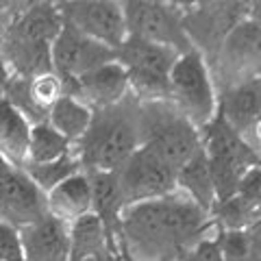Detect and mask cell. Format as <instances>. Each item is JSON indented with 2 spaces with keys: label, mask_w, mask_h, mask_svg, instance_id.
I'll return each instance as SVG.
<instances>
[{
  "label": "cell",
  "mask_w": 261,
  "mask_h": 261,
  "mask_svg": "<svg viewBox=\"0 0 261 261\" xmlns=\"http://www.w3.org/2000/svg\"><path fill=\"white\" fill-rule=\"evenodd\" d=\"M248 18L261 24V3H250V11H248Z\"/></svg>",
  "instance_id": "34"
},
{
  "label": "cell",
  "mask_w": 261,
  "mask_h": 261,
  "mask_svg": "<svg viewBox=\"0 0 261 261\" xmlns=\"http://www.w3.org/2000/svg\"><path fill=\"white\" fill-rule=\"evenodd\" d=\"M118 59V50L96 39L83 35L74 27L63 22L59 37L53 44V70L61 76L65 89H70L76 79Z\"/></svg>",
  "instance_id": "13"
},
{
  "label": "cell",
  "mask_w": 261,
  "mask_h": 261,
  "mask_svg": "<svg viewBox=\"0 0 261 261\" xmlns=\"http://www.w3.org/2000/svg\"><path fill=\"white\" fill-rule=\"evenodd\" d=\"M65 24L74 27L83 35L105 46L118 48L126 42V15L124 5L118 0H63L57 3Z\"/></svg>",
  "instance_id": "11"
},
{
  "label": "cell",
  "mask_w": 261,
  "mask_h": 261,
  "mask_svg": "<svg viewBox=\"0 0 261 261\" xmlns=\"http://www.w3.org/2000/svg\"><path fill=\"white\" fill-rule=\"evenodd\" d=\"M124 255H102V257H89V259H72V261H122Z\"/></svg>",
  "instance_id": "35"
},
{
  "label": "cell",
  "mask_w": 261,
  "mask_h": 261,
  "mask_svg": "<svg viewBox=\"0 0 261 261\" xmlns=\"http://www.w3.org/2000/svg\"><path fill=\"white\" fill-rule=\"evenodd\" d=\"M63 29L57 3H20L9 29L0 37V50L15 76L35 79L53 72V44Z\"/></svg>",
  "instance_id": "2"
},
{
  "label": "cell",
  "mask_w": 261,
  "mask_h": 261,
  "mask_svg": "<svg viewBox=\"0 0 261 261\" xmlns=\"http://www.w3.org/2000/svg\"><path fill=\"white\" fill-rule=\"evenodd\" d=\"M31 133V120L15 109L7 98H0V157L11 168H27Z\"/></svg>",
  "instance_id": "19"
},
{
  "label": "cell",
  "mask_w": 261,
  "mask_h": 261,
  "mask_svg": "<svg viewBox=\"0 0 261 261\" xmlns=\"http://www.w3.org/2000/svg\"><path fill=\"white\" fill-rule=\"evenodd\" d=\"M20 3H0V37L5 35V31L9 29L13 15L18 13Z\"/></svg>",
  "instance_id": "31"
},
{
  "label": "cell",
  "mask_w": 261,
  "mask_h": 261,
  "mask_svg": "<svg viewBox=\"0 0 261 261\" xmlns=\"http://www.w3.org/2000/svg\"><path fill=\"white\" fill-rule=\"evenodd\" d=\"M29 92L33 102L37 105L44 113H50V109L55 107L61 98L68 94L65 83L61 81V76L57 72H46V74H39L35 79H29Z\"/></svg>",
  "instance_id": "26"
},
{
  "label": "cell",
  "mask_w": 261,
  "mask_h": 261,
  "mask_svg": "<svg viewBox=\"0 0 261 261\" xmlns=\"http://www.w3.org/2000/svg\"><path fill=\"white\" fill-rule=\"evenodd\" d=\"M183 259L185 261H224L218 246V228L214 233H209L205 240H200Z\"/></svg>",
  "instance_id": "30"
},
{
  "label": "cell",
  "mask_w": 261,
  "mask_h": 261,
  "mask_svg": "<svg viewBox=\"0 0 261 261\" xmlns=\"http://www.w3.org/2000/svg\"><path fill=\"white\" fill-rule=\"evenodd\" d=\"M140 109L142 102L130 94L116 107L94 111L92 126L74 146L85 172L116 174L133 152L142 148Z\"/></svg>",
  "instance_id": "3"
},
{
  "label": "cell",
  "mask_w": 261,
  "mask_h": 261,
  "mask_svg": "<svg viewBox=\"0 0 261 261\" xmlns=\"http://www.w3.org/2000/svg\"><path fill=\"white\" fill-rule=\"evenodd\" d=\"M9 170H11V166H9V163H7L3 157H0V181H3V178H5V174L9 172Z\"/></svg>",
  "instance_id": "36"
},
{
  "label": "cell",
  "mask_w": 261,
  "mask_h": 261,
  "mask_svg": "<svg viewBox=\"0 0 261 261\" xmlns=\"http://www.w3.org/2000/svg\"><path fill=\"white\" fill-rule=\"evenodd\" d=\"M142 146L163 159L170 168H183L202 148L200 128H196L170 100L142 102Z\"/></svg>",
  "instance_id": "4"
},
{
  "label": "cell",
  "mask_w": 261,
  "mask_h": 261,
  "mask_svg": "<svg viewBox=\"0 0 261 261\" xmlns=\"http://www.w3.org/2000/svg\"><path fill=\"white\" fill-rule=\"evenodd\" d=\"M218 246L224 261H257L248 228L246 231H218Z\"/></svg>",
  "instance_id": "27"
},
{
  "label": "cell",
  "mask_w": 261,
  "mask_h": 261,
  "mask_svg": "<svg viewBox=\"0 0 261 261\" xmlns=\"http://www.w3.org/2000/svg\"><path fill=\"white\" fill-rule=\"evenodd\" d=\"M124 5L128 37L150 44L168 46L178 55L194 50L183 27L185 3H161V0H128Z\"/></svg>",
  "instance_id": "8"
},
{
  "label": "cell",
  "mask_w": 261,
  "mask_h": 261,
  "mask_svg": "<svg viewBox=\"0 0 261 261\" xmlns=\"http://www.w3.org/2000/svg\"><path fill=\"white\" fill-rule=\"evenodd\" d=\"M24 261H72L70 224L48 214L20 228Z\"/></svg>",
  "instance_id": "16"
},
{
  "label": "cell",
  "mask_w": 261,
  "mask_h": 261,
  "mask_svg": "<svg viewBox=\"0 0 261 261\" xmlns=\"http://www.w3.org/2000/svg\"><path fill=\"white\" fill-rule=\"evenodd\" d=\"M218 111L238 133L248 140L255 124L261 120V76L248 79L220 94Z\"/></svg>",
  "instance_id": "17"
},
{
  "label": "cell",
  "mask_w": 261,
  "mask_h": 261,
  "mask_svg": "<svg viewBox=\"0 0 261 261\" xmlns=\"http://www.w3.org/2000/svg\"><path fill=\"white\" fill-rule=\"evenodd\" d=\"M126 207L146 200H157L176 192V170L148 148H137L116 172Z\"/></svg>",
  "instance_id": "12"
},
{
  "label": "cell",
  "mask_w": 261,
  "mask_h": 261,
  "mask_svg": "<svg viewBox=\"0 0 261 261\" xmlns=\"http://www.w3.org/2000/svg\"><path fill=\"white\" fill-rule=\"evenodd\" d=\"M48 216V196L35 185L27 170L11 168L0 181V220L20 228Z\"/></svg>",
  "instance_id": "14"
},
{
  "label": "cell",
  "mask_w": 261,
  "mask_h": 261,
  "mask_svg": "<svg viewBox=\"0 0 261 261\" xmlns=\"http://www.w3.org/2000/svg\"><path fill=\"white\" fill-rule=\"evenodd\" d=\"M11 76H13V72L9 68V63H7L3 50H0V98H5L7 87H9V83H11Z\"/></svg>",
  "instance_id": "32"
},
{
  "label": "cell",
  "mask_w": 261,
  "mask_h": 261,
  "mask_svg": "<svg viewBox=\"0 0 261 261\" xmlns=\"http://www.w3.org/2000/svg\"><path fill=\"white\" fill-rule=\"evenodd\" d=\"M209 68L218 96L244 81L261 76V24L246 18L235 27Z\"/></svg>",
  "instance_id": "10"
},
{
  "label": "cell",
  "mask_w": 261,
  "mask_h": 261,
  "mask_svg": "<svg viewBox=\"0 0 261 261\" xmlns=\"http://www.w3.org/2000/svg\"><path fill=\"white\" fill-rule=\"evenodd\" d=\"M176 190L185 194L200 209H205L207 214L214 211L218 202V194H216V185H214V176H211L207 154L202 148L183 168L176 170Z\"/></svg>",
  "instance_id": "20"
},
{
  "label": "cell",
  "mask_w": 261,
  "mask_h": 261,
  "mask_svg": "<svg viewBox=\"0 0 261 261\" xmlns=\"http://www.w3.org/2000/svg\"><path fill=\"white\" fill-rule=\"evenodd\" d=\"M46 196H48V214L68 224L76 222V220L94 211V185H92V176L85 170L65 178L61 185H57Z\"/></svg>",
  "instance_id": "18"
},
{
  "label": "cell",
  "mask_w": 261,
  "mask_h": 261,
  "mask_svg": "<svg viewBox=\"0 0 261 261\" xmlns=\"http://www.w3.org/2000/svg\"><path fill=\"white\" fill-rule=\"evenodd\" d=\"M200 140L214 176L218 202L231 198L238 192L244 172L261 163L259 150L228 124L220 111L207 126L200 128Z\"/></svg>",
  "instance_id": "5"
},
{
  "label": "cell",
  "mask_w": 261,
  "mask_h": 261,
  "mask_svg": "<svg viewBox=\"0 0 261 261\" xmlns=\"http://www.w3.org/2000/svg\"><path fill=\"white\" fill-rule=\"evenodd\" d=\"M248 233H250V242H252V252H255V259L261 261V218L248 228Z\"/></svg>",
  "instance_id": "33"
},
{
  "label": "cell",
  "mask_w": 261,
  "mask_h": 261,
  "mask_svg": "<svg viewBox=\"0 0 261 261\" xmlns=\"http://www.w3.org/2000/svg\"><path fill=\"white\" fill-rule=\"evenodd\" d=\"M176 261H185V259H176Z\"/></svg>",
  "instance_id": "38"
},
{
  "label": "cell",
  "mask_w": 261,
  "mask_h": 261,
  "mask_svg": "<svg viewBox=\"0 0 261 261\" xmlns=\"http://www.w3.org/2000/svg\"><path fill=\"white\" fill-rule=\"evenodd\" d=\"M216 228L211 214L176 190L122 211L120 244L135 261H176Z\"/></svg>",
  "instance_id": "1"
},
{
  "label": "cell",
  "mask_w": 261,
  "mask_h": 261,
  "mask_svg": "<svg viewBox=\"0 0 261 261\" xmlns=\"http://www.w3.org/2000/svg\"><path fill=\"white\" fill-rule=\"evenodd\" d=\"M68 94L85 102L92 111L116 107L130 96L128 74L124 65L116 59L76 79L68 89Z\"/></svg>",
  "instance_id": "15"
},
{
  "label": "cell",
  "mask_w": 261,
  "mask_h": 261,
  "mask_svg": "<svg viewBox=\"0 0 261 261\" xmlns=\"http://www.w3.org/2000/svg\"><path fill=\"white\" fill-rule=\"evenodd\" d=\"M170 102L196 128L207 126L218 116L220 96L207 59L198 50L178 57L170 74Z\"/></svg>",
  "instance_id": "6"
},
{
  "label": "cell",
  "mask_w": 261,
  "mask_h": 261,
  "mask_svg": "<svg viewBox=\"0 0 261 261\" xmlns=\"http://www.w3.org/2000/svg\"><path fill=\"white\" fill-rule=\"evenodd\" d=\"M74 150L65 137L57 130L50 122H39L33 124L31 146H29V163L27 166H42V163H53L57 159L65 157Z\"/></svg>",
  "instance_id": "23"
},
{
  "label": "cell",
  "mask_w": 261,
  "mask_h": 261,
  "mask_svg": "<svg viewBox=\"0 0 261 261\" xmlns=\"http://www.w3.org/2000/svg\"><path fill=\"white\" fill-rule=\"evenodd\" d=\"M92 120H94V111L70 94H65L48 113V122L72 146H76L85 137L89 126H92Z\"/></svg>",
  "instance_id": "22"
},
{
  "label": "cell",
  "mask_w": 261,
  "mask_h": 261,
  "mask_svg": "<svg viewBox=\"0 0 261 261\" xmlns=\"http://www.w3.org/2000/svg\"><path fill=\"white\" fill-rule=\"evenodd\" d=\"M261 218L257 207L248 205L240 196H231L226 200L216 202L211 211V220L218 226V231H246Z\"/></svg>",
  "instance_id": "24"
},
{
  "label": "cell",
  "mask_w": 261,
  "mask_h": 261,
  "mask_svg": "<svg viewBox=\"0 0 261 261\" xmlns=\"http://www.w3.org/2000/svg\"><path fill=\"white\" fill-rule=\"evenodd\" d=\"M70 240H72V259L122 255V252H118L111 246L109 235L105 231L100 218L94 211L70 224Z\"/></svg>",
  "instance_id": "21"
},
{
  "label": "cell",
  "mask_w": 261,
  "mask_h": 261,
  "mask_svg": "<svg viewBox=\"0 0 261 261\" xmlns=\"http://www.w3.org/2000/svg\"><path fill=\"white\" fill-rule=\"evenodd\" d=\"M235 196H240L242 200H246L248 205L257 207L261 211V163H257V166H252L244 172Z\"/></svg>",
  "instance_id": "28"
},
{
  "label": "cell",
  "mask_w": 261,
  "mask_h": 261,
  "mask_svg": "<svg viewBox=\"0 0 261 261\" xmlns=\"http://www.w3.org/2000/svg\"><path fill=\"white\" fill-rule=\"evenodd\" d=\"M0 261H24L20 231L0 220Z\"/></svg>",
  "instance_id": "29"
},
{
  "label": "cell",
  "mask_w": 261,
  "mask_h": 261,
  "mask_svg": "<svg viewBox=\"0 0 261 261\" xmlns=\"http://www.w3.org/2000/svg\"><path fill=\"white\" fill-rule=\"evenodd\" d=\"M178 57L181 55L168 46L126 37L118 48V61L128 74L133 98L140 102L170 100V74Z\"/></svg>",
  "instance_id": "7"
},
{
  "label": "cell",
  "mask_w": 261,
  "mask_h": 261,
  "mask_svg": "<svg viewBox=\"0 0 261 261\" xmlns=\"http://www.w3.org/2000/svg\"><path fill=\"white\" fill-rule=\"evenodd\" d=\"M122 261H135V259H130V257H126V255H124V257H122Z\"/></svg>",
  "instance_id": "37"
},
{
  "label": "cell",
  "mask_w": 261,
  "mask_h": 261,
  "mask_svg": "<svg viewBox=\"0 0 261 261\" xmlns=\"http://www.w3.org/2000/svg\"><path fill=\"white\" fill-rule=\"evenodd\" d=\"M27 170V174L35 181V185L42 190L44 194L53 192L57 185H61L65 178L74 176L76 172H81L83 170V166H81V159L79 154L72 150L70 154H65V157L57 159L53 163H42V166H27L24 168Z\"/></svg>",
  "instance_id": "25"
},
{
  "label": "cell",
  "mask_w": 261,
  "mask_h": 261,
  "mask_svg": "<svg viewBox=\"0 0 261 261\" xmlns=\"http://www.w3.org/2000/svg\"><path fill=\"white\" fill-rule=\"evenodd\" d=\"M250 3H185L183 27L194 46L211 65L235 27L248 18Z\"/></svg>",
  "instance_id": "9"
}]
</instances>
